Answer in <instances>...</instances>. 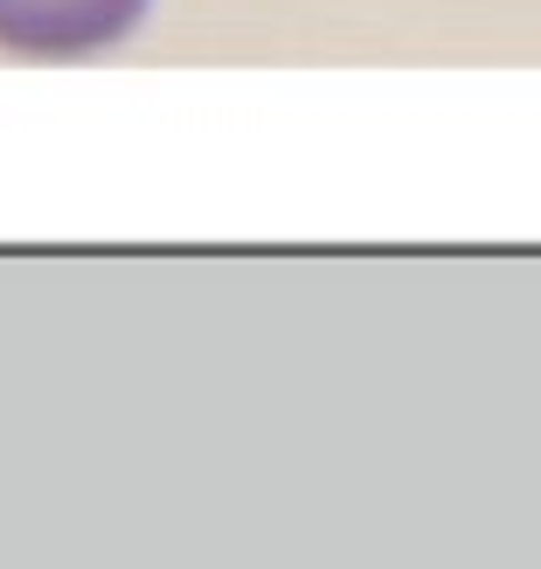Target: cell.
I'll return each instance as SVG.
<instances>
[{
    "instance_id": "obj_1",
    "label": "cell",
    "mask_w": 541,
    "mask_h": 569,
    "mask_svg": "<svg viewBox=\"0 0 541 569\" xmlns=\"http://www.w3.org/2000/svg\"><path fill=\"white\" fill-rule=\"evenodd\" d=\"M147 0H0V49L14 56H98L132 21Z\"/></svg>"
}]
</instances>
